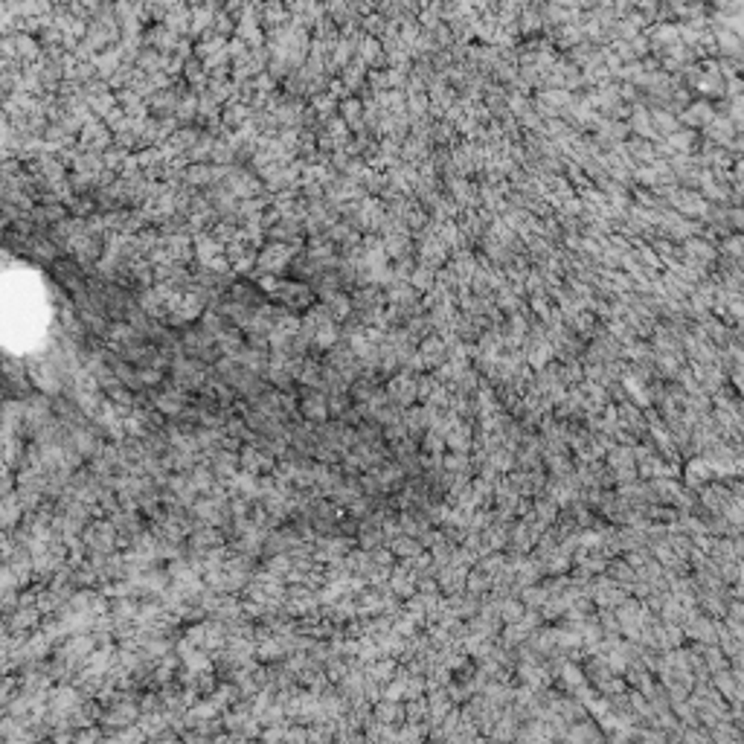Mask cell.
<instances>
[{
	"instance_id": "cell-1",
	"label": "cell",
	"mask_w": 744,
	"mask_h": 744,
	"mask_svg": "<svg viewBox=\"0 0 744 744\" xmlns=\"http://www.w3.org/2000/svg\"><path fill=\"white\" fill-rule=\"evenodd\" d=\"M384 393H387L390 404H398V407H410V404H416V401H419V393H416V372H410V370L396 372V375L387 381Z\"/></svg>"
},
{
	"instance_id": "cell-2",
	"label": "cell",
	"mask_w": 744,
	"mask_h": 744,
	"mask_svg": "<svg viewBox=\"0 0 744 744\" xmlns=\"http://www.w3.org/2000/svg\"><path fill=\"white\" fill-rule=\"evenodd\" d=\"M686 637H692V640H698L701 645H709V642H715V637H718V622L712 619V616H707V614H698L695 611L689 619H686Z\"/></svg>"
},
{
	"instance_id": "cell-3",
	"label": "cell",
	"mask_w": 744,
	"mask_h": 744,
	"mask_svg": "<svg viewBox=\"0 0 744 744\" xmlns=\"http://www.w3.org/2000/svg\"><path fill=\"white\" fill-rule=\"evenodd\" d=\"M730 489L724 483H704L701 486V509L707 512H721L724 509V503L730 500Z\"/></svg>"
},
{
	"instance_id": "cell-4",
	"label": "cell",
	"mask_w": 744,
	"mask_h": 744,
	"mask_svg": "<svg viewBox=\"0 0 744 744\" xmlns=\"http://www.w3.org/2000/svg\"><path fill=\"white\" fill-rule=\"evenodd\" d=\"M372 718L381 724H404V701H387L378 698L372 704Z\"/></svg>"
},
{
	"instance_id": "cell-5",
	"label": "cell",
	"mask_w": 744,
	"mask_h": 744,
	"mask_svg": "<svg viewBox=\"0 0 744 744\" xmlns=\"http://www.w3.org/2000/svg\"><path fill=\"white\" fill-rule=\"evenodd\" d=\"M419 355H422V361H425V367H427V370H437L439 364H445V361H448V349H445V341H439V338H425V341H422V349H419Z\"/></svg>"
},
{
	"instance_id": "cell-6",
	"label": "cell",
	"mask_w": 744,
	"mask_h": 744,
	"mask_svg": "<svg viewBox=\"0 0 744 744\" xmlns=\"http://www.w3.org/2000/svg\"><path fill=\"white\" fill-rule=\"evenodd\" d=\"M387 547L393 549V556L396 559H413V556H419L422 553V541L416 538V535H407V532H398V535H393L390 541H387Z\"/></svg>"
},
{
	"instance_id": "cell-7",
	"label": "cell",
	"mask_w": 744,
	"mask_h": 744,
	"mask_svg": "<svg viewBox=\"0 0 744 744\" xmlns=\"http://www.w3.org/2000/svg\"><path fill=\"white\" fill-rule=\"evenodd\" d=\"M492 575L486 573V570H480L477 564L474 567H468V573H465V590L468 593H474V596H486L489 590H492Z\"/></svg>"
},
{
	"instance_id": "cell-8",
	"label": "cell",
	"mask_w": 744,
	"mask_h": 744,
	"mask_svg": "<svg viewBox=\"0 0 744 744\" xmlns=\"http://www.w3.org/2000/svg\"><path fill=\"white\" fill-rule=\"evenodd\" d=\"M532 515H535L538 520H544L547 526H553V523H559V518H561V506H559V503H553L549 497H535V500H532Z\"/></svg>"
},
{
	"instance_id": "cell-9",
	"label": "cell",
	"mask_w": 744,
	"mask_h": 744,
	"mask_svg": "<svg viewBox=\"0 0 744 744\" xmlns=\"http://www.w3.org/2000/svg\"><path fill=\"white\" fill-rule=\"evenodd\" d=\"M683 477H686V486H704L707 480L712 477V471H709V465H707V460H704V457H695V460H689V463H686V468H683Z\"/></svg>"
},
{
	"instance_id": "cell-10",
	"label": "cell",
	"mask_w": 744,
	"mask_h": 744,
	"mask_svg": "<svg viewBox=\"0 0 744 744\" xmlns=\"http://www.w3.org/2000/svg\"><path fill=\"white\" fill-rule=\"evenodd\" d=\"M396 669H398L396 657H378V660L370 663V681H375V683L384 686V683H387L396 675Z\"/></svg>"
},
{
	"instance_id": "cell-11",
	"label": "cell",
	"mask_w": 744,
	"mask_h": 744,
	"mask_svg": "<svg viewBox=\"0 0 744 744\" xmlns=\"http://www.w3.org/2000/svg\"><path fill=\"white\" fill-rule=\"evenodd\" d=\"M497 614H500V622H518L526 614V608L518 596H503L497 599Z\"/></svg>"
},
{
	"instance_id": "cell-12",
	"label": "cell",
	"mask_w": 744,
	"mask_h": 744,
	"mask_svg": "<svg viewBox=\"0 0 744 744\" xmlns=\"http://www.w3.org/2000/svg\"><path fill=\"white\" fill-rule=\"evenodd\" d=\"M608 573H611V579L616 582V585H622V587H631L634 582H637V570L628 564V561H608V567H605Z\"/></svg>"
},
{
	"instance_id": "cell-13",
	"label": "cell",
	"mask_w": 744,
	"mask_h": 744,
	"mask_svg": "<svg viewBox=\"0 0 744 744\" xmlns=\"http://www.w3.org/2000/svg\"><path fill=\"white\" fill-rule=\"evenodd\" d=\"M530 634H532V628L526 626L523 619H518V622H506V628H503V642H506V645H520Z\"/></svg>"
},
{
	"instance_id": "cell-14",
	"label": "cell",
	"mask_w": 744,
	"mask_h": 744,
	"mask_svg": "<svg viewBox=\"0 0 744 744\" xmlns=\"http://www.w3.org/2000/svg\"><path fill=\"white\" fill-rule=\"evenodd\" d=\"M442 468L451 471V474H465L471 471V457L468 453H460V451H451L448 457H442Z\"/></svg>"
},
{
	"instance_id": "cell-15",
	"label": "cell",
	"mask_w": 744,
	"mask_h": 744,
	"mask_svg": "<svg viewBox=\"0 0 744 744\" xmlns=\"http://www.w3.org/2000/svg\"><path fill=\"white\" fill-rule=\"evenodd\" d=\"M422 453H442L445 451V437L437 430H425V442H419Z\"/></svg>"
}]
</instances>
